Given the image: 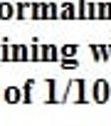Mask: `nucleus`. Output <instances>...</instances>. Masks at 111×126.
<instances>
[]
</instances>
